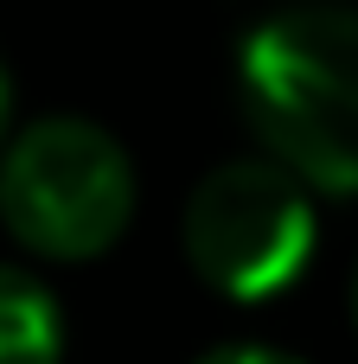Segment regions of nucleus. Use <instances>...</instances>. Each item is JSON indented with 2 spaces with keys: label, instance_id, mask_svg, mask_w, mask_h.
Segmentation results:
<instances>
[{
  "label": "nucleus",
  "instance_id": "39448f33",
  "mask_svg": "<svg viewBox=\"0 0 358 364\" xmlns=\"http://www.w3.org/2000/svg\"><path fill=\"white\" fill-rule=\"evenodd\" d=\"M199 364H301L295 352H275V346H256V339H237V346H218Z\"/></svg>",
  "mask_w": 358,
  "mask_h": 364
},
{
  "label": "nucleus",
  "instance_id": "f03ea898",
  "mask_svg": "<svg viewBox=\"0 0 358 364\" xmlns=\"http://www.w3.org/2000/svg\"><path fill=\"white\" fill-rule=\"evenodd\" d=\"M135 218L128 147L83 115H45L0 147V224L45 262H90Z\"/></svg>",
  "mask_w": 358,
  "mask_h": 364
},
{
  "label": "nucleus",
  "instance_id": "7ed1b4c3",
  "mask_svg": "<svg viewBox=\"0 0 358 364\" xmlns=\"http://www.w3.org/2000/svg\"><path fill=\"white\" fill-rule=\"evenodd\" d=\"M314 192L269 154L211 166L179 211L192 275L231 301H275L314 262Z\"/></svg>",
  "mask_w": 358,
  "mask_h": 364
},
{
  "label": "nucleus",
  "instance_id": "423d86ee",
  "mask_svg": "<svg viewBox=\"0 0 358 364\" xmlns=\"http://www.w3.org/2000/svg\"><path fill=\"white\" fill-rule=\"evenodd\" d=\"M6 122H13V83H6V64H0V141H6Z\"/></svg>",
  "mask_w": 358,
  "mask_h": 364
},
{
  "label": "nucleus",
  "instance_id": "20e7f679",
  "mask_svg": "<svg viewBox=\"0 0 358 364\" xmlns=\"http://www.w3.org/2000/svg\"><path fill=\"white\" fill-rule=\"evenodd\" d=\"M0 364H64V314L51 288L0 262Z\"/></svg>",
  "mask_w": 358,
  "mask_h": 364
},
{
  "label": "nucleus",
  "instance_id": "f257e3e1",
  "mask_svg": "<svg viewBox=\"0 0 358 364\" xmlns=\"http://www.w3.org/2000/svg\"><path fill=\"white\" fill-rule=\"evenodd\" d=\"M237 90L269 160L307 192H358V6L295 0L243 32Z\"/></svg>",
  "mask_w": 358,
  "mask_h": 364
},
{
  "label": "nucleus",
  "instance_id": "0eeeda50",
  "mask_svg": "<svg viewBox=\"0 0 358 364\" xmlns=\"http://www.w3.org/2000/svg\"><path fill=\"white\" fill-rule=\"evenodd\" d=\"M352 326H358V269H352Z\"/></svg>",
  "mask_w": 358,
  "mask_h": 364
}]
</instances>
